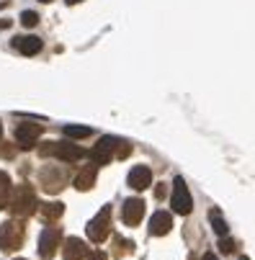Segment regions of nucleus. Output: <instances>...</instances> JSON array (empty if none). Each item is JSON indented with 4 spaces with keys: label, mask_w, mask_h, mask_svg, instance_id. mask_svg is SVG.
Segmentation results:
<instances>
[{
    "label": "nucleus",
    "mask_w": 255,
    "mask_h": 260,
    "mask_svg": "<svg viewBox=\"0 0 255 260\" xmlns=\"http://www.w3.org/2000/svg\"><path fill=\"white\" fill-rule=\"evenodd\" d=\"M242 260H247V257H242Z\"/></svg>",
    "instance_id": "obj_31"
},
{
    "label": "nucleus",
    "mask_w": 255,
    "mask_h": 260,
    "mask_svg": "<svg viewBox=\"0 0 255 260\" xmlns=\"http://www.w3.org/2000/svg\"><path fill=\"white\" fill-rule=\"evenodd\" d=\"M132 252V242L124 240V237H116V257H124Z\"/></svg>",
    "instance_id": "obj_21"
},
{
    "label": "nucleus",
    "mask_w": 255,
    "mask_h": 260,
    "mask_svg": "<svg viewBox=\"0 0 255 260\" xmlns=\"http://www.w3.org/2000/svg\"><path fill=\"white\" fill-rule=\"evenodd\" d=\"M126 183H129V188H134V191H147L152 185V170L147 165H137V168H132Z\"/></svg>",
    "instance_id": "obj_10"
},
{
    "label": "nucleus",
    "mask_w": 255,
    "mask_h": 260,
    "mask_svg": "<svg viewBox=\"0 0 255 260\" xmlns=\"http://www.w3.org/2000/svg\"><path fill=\"white\" fill-rule=\"evenodd\" d=\"M78 3H83V0H67V6H78Z\"/></svg>",
    "instance_id": "obj_27"
},
{
    "label": "nucleus",
    "mask_w": 255,
    "mask_h": 260,
    "mask_svg": "<svg viewBox=\"0 0 255 260\" xmlns=\"http://www.w3.org/2000/svg\"><path fill=\"white\" fill-rule=\"evenodd\" d=\"M36 191H34V185H28V183H21V185H16V188L11 191V201H8V206H11V211H13V216L16 219H23V216H31L34 211H36Z\"/></svg>",
    "instance_id": "obj_1"
},
{
    "label": "nucleus",
    "mask_w": 255,
    "mask_h": 260,
    "mask_svg": "<svg viewBox=\"0 0 255 260\" xmlns=\"http://www.w3.org/2000/svg\"><path fill=\"white\" fill-rule=\"evenodd\" d=\"M0 28H11V21H8V18H3V21H0Z\"/></svg>",
    "instance_id": "obj_26"
},
{
    "label": "nucleus",
    "mask_w": 255,
    "mask_h": 260,
    "mask_svg": "<svg viewBox=\"0 0 255 260\" xmlns=\"http://www.w3.org/2000/svg\"><path fill=\"white\" fill-rule=\"evenodd\" d=\"M201 260H219V257H216V255H214V252H206V255H204V257H201Z\"/></svg>",
    "instance_id": "obj_25"
},
{
    "label": "nucleus",
    "mask_w": 255,
    "mask_h": 260,
    "mask_svg": "<svg viewBox=\"0 0 255 260\" xmlns=\"http://www.w3.org/2000/svg\"><path fill=\"white\" fill-rule=\"evenodd\" d=\"M170 204H173V211L180 214V216H188L194 211V199H191V191L183 178H175L173 180V196H170Z\"/></svg>",
    "instance_id": "obj_4"
},
{
    "label": "nucleus",
    "mask_w": 255,
    "mask_h": 260,
    "mask_svg": "<svg viewBox=\"0 0 255 260\" xmlns=\"http://www.w3.org/2000/svg\"><path fill=\"white\" fill-rule=\"evenodd\" d=\"M21 23H23L26 28H34L36 23H39V13H34V11H23V13H21Z\"/></svg>",
    "instance_id": "obj_20"
},
{
    "label": "nucleus",
    "mask_w": 255,
    "mask_h": 260,
    "mask_svg": "<svg viewBox=\"0 0 255 260\" xmlns=\"http://www.w3.org/2000/svg\"><path fill=\"white\" fill-rule=\"evenodd\" d=\"M85 232H88V240H90V242L101 245V242L108 237V232H111V209L103 206V209L88 221Z\"/></svg>",
    "instance_id": "obj_3"
},
{
    "label": "nucleus",
    "mask_w": 255,
    "mask_h": 260,
    "mask_svg": "<svg viewBox=\"0 0 255 260\" xmlns=\"http://www.w3.org/2000/svg\"><path fill=\"white\" fill-rule=\"evenodd\" d=\"M95 175H98V165L95 162L80 168V173L75 175V188L78 191H90L93 185H95Z\"/></svg>",
    "instance_id": "obj_13"
},
{
    "label": "nucleus",
    "mask_w": 255,
    "mask_h": 260,
    "mask_svg": "<svg viewBox=\"0 0 255 260\" xmlns=\"http://www.w3.org/2000/svg\"><path fill=\"white\" fill-rule=\"evenodd\" d=\"M42 137V124H31V121H21L16 124V144L21 150H31Z\"/></svg>",
    "instance_id": "obj_5"
},
{
    "label": "nucleus",
    "mask_w": 255,
    "mask_h": 260,
    "mask_svg": "<svg viewBox=\"0 0 255 260\" xmlns=\"http://www.w3.org/2000/svg\"><path fill=\"white\" fill-rule=\"evenodd\" d=\"M13 47L21 52V54H26V57H34V54H39L42 52V39L39 36H16L13 39Z\"/></svg>",
    "instance_id": "obj_12"
},
{
    "label": "nucleus",
    "mask_w": 255,
    "mask_h": 260,
    "mask_svg": "<svg viewBox=\"0 0 255 260\" xmlns=\"http://www.w3.org/2000/svg\"><path fill=\"white\" fill-rule=\"evenodd\" d=\"M23 237H26V230L18 219H8L0 224V250L3 252H13L23 245Z\"/></svg>",
    "instance_id": "obj_2"
},
{
    "label": "nucleus",
    "mask_w": 255,
    "mask_h": 260,
    "mask_svg": "<svg viewBox=\"0 0 255 260\" xmlns=\"http://www.w3.org/2000/svg\"><path fill=\"white\" fill-rule=\"evenodd\" d=\"M59 242H62V230L59 227H44L42 235H39V255L44 260H49L57 252Z\"/></svg>",
    "instance_id": "obj_7"
},
{
    "label": "nucleus",
    "mask_w": 255,
    "mask_h": 260,
    "mask_svg": "<svg viewBox=\"0 0 255 260\" xmlns=\"http://www.w3.org/2000/svg\"><path fill=\"white\" fill-rule=\"evenodd\" d=\"M36 209L42 211V216L47 221H54V219H59L65 214V206L62 204H36Z\"/></svg>",
    "instance_id": "obj_17"
},
{
    "label": "nucleus",
    "mask_w": 255,
    "mask_h": 260,
    "mask_svg": "<svg viewBox=\"0 0 255 260\" xmlns=\"http://www.w3.org/2000/svg\"><path fill=\"white\" fill-rule=\"evenodd\" d=\"M52 155L57 160H62V162H78V160L85 157V150L80 144H72V142H54Z\"/></svg>",
    "instance_id": "obj_8"
},
{
    "label": "nucleus",
    "mask_w": 255,
    "mask_h": 260,
    "mask_svg": "<svg viewBox=\"0 0 255 260\" xmlns=\"http://www.w3.org/2000/svg\"><path fill=\"white\" fill-rule=\"evenodd\" d=\"M116 144H119V139H116V137H101V142L93 147V150H90L88 155H90V160H93L95 165H108V162L114 160Z\"/></svg>",
    "instance_id": "obj_6"
},
{
    "label": "nucleus",
    "mask_w": 255,
    "mask_h": 260,
    "mask_svg": "<svg viewBox=\"0 0 255 260\" xmlns=\"http://www.w3.org/2000/svg\"><path fill=\"white\" fill-rule=\"evenodd\" d=\"M88 252H90V247H88L80 237H70V240H65V247H62L65 260H85Z\"/></svg>",
    "instance_id": "obj_11"
},
{
    "label": "nucleus",
    "mask_w": 255,
    "mask_h": 260,
    "mask_svg": "<svg viewBox=\"0 0 255 260\" xmlns=\"http://www.w3.org/2000/svg\"><path fill=\"white\" fill-rule=\"evenodd\" d=\"M144 216V201L142 199H126L124 206H121V219H124V224L129 227H137L139 221Z\"/></svg>",
    "instance_id": "obj_9"
},
{
    "label": "nucleus",
    "mask_w": 255,
    "mask_h": 260,
    "mask_svg": "<svg viewBox=\"0 0 255 260\" xmlns=\"http://www.w3.org/2000/svg\"><path fill=\"white\" fill-rule=\"evenodd\" d=\"M16 260H23V257H16Z\"/></svg>",
    "instance_id": "obj_30"
},
{
    "label": "nucleus",
    "mask_w": 255,
    "mask_h": 260,
    "mask_svg": "<svg viewBox=\"0 0 255 260\" xmlns=\"http://www.w3.org/2000/svg\"><path fill=\"white\" fill-rule=\"evenodd\" d=\"M65 134L72 137V139H85V137H90V129L88 126H78V124H67Z\"/></svg>",
    "instance_id": "obj_18"
},
{
    "label": "nucleus",
    "mask_w": 255,
    "mask_h": 260,
    "mask_svg": "<svg viewBox=\"0 0 255 260\" xmlns=\"http://www.w3.org/2000/svg\"><path fill=\"white\" fill-rule=\"evenodd\" d=\"M85 260H108V257H106V252H101V250H98V252H88V257H85Z\"/></svg>",
    "instance_id": "obj_24"
},
{
    "label": "nucleus",
    "mask_w": 255,
    "mask_h": 260,
    "mask_svg": "<svg viewBox=\"0 0 255 260\" xmlns=\"http://www.w3.org/2000/svg\"><path fill=\"white\" fill-rule=\"evenodd\" d=\"M170 227H173V216H170L168 211H155V214H152V219H150V232H152L155 237L168 235Z\"/></svg>",
    "instance_id": "obj_14"
},
{
    "label": "nucleus",
    "mask_w": 255,
    "mask_h": 260,
    "mask_svg": "<svg viewBox=\"0 0 255 260\" xmlns=\"http://www.w3.org/2000/svg\"><path fill=\"white\" fill-rule=\"evenodd\" d=\"M11 191H13V185H11V175H8L6 170H0V211L8 209Z\"/></svg>",
    "instance_id": "obj_16"
},
{
    "label": "nucleus",
    "mask_w": 255,
    "mask_h": 260,
    "mask_svg": "<svg viewBox=\"0 0 255 260\" xmlns=\"http://www.w3.org/2000/svg\"><path fill=\"white\" fill-rule=\"evenodd\" d=\"M211 227L216 230V235H219V237L227 235V230H230V227H227V221L219 216V211H211Z\"/></svg>",
    "instance_id": "obj_19"
},
{
    "label": "nucleus",
    "mask_w": 255,
    "mask_h": 260,
    "mask_svg": "<svg viewBox=\"0 0 255 260\" xmlns=\"http://www.w3.org/2000/svg\"><path fill=\"white\" fill-rule=\"evenodd\" d=\"M219 250L230 255V252H235V242H232L230 237H225V235H222V240H219Z\"/></svg>",
    "instance_id": "obj_23"
},
{
    "label": "nucleus",
    "mask_w": 255,
    "mask_h": 260,
    "mask_svg": "<svg viewBox=\"0 0 255 260\" xmlns=\"http://www.w3.org/2000/svg\"><path fill=\"white\" fill-rule=\"evenodd\" d=\"M42 3H52V0H42Z\"/></svg>",
    "instance_id": "obj_29"
},
{
    "label": "nucleus",
    "mask_w": 255,
    "mask_h": 260,
    "mask_svg": "<svg viewBox=\"0 0 255 260\" xmlns=\"http://www.w3.org/2000/svg\"><path fill=\"white\" fill-rule=\"evenodd\" d=\"M62 183H65V175L57 170V168H47L42 173V185H44V191L47 193H57L62 191Z\"/></svg>",
    "instance_id": "obj_15"
},
{
    "label": "nucleus",
    "mask_w": 255,
    "mask_h": 260,
    "mask_svg": "<svg viewBox=\"0 0 255 260\" xmlns=\"http://www.w3.org/2000/svg\"><path fill=\"white\" fill-rule=\"evenodd\" d=\"M0 139H3V124H0Z\"/></svg>",
    "instance_id": "obj_28"
},
{
    "label": "nucleus",
    "mask_w": 255,
    "mask_h": 260,
    "mask_svg": "<svg viewBox=\"0 0 255 260\" xmlns=\"http://www.w3.org/2000/svg\"><path fill=\"white\" fill-rule=\"evenodd\" d=\"M129 152H132V147H129L126 142H121V139H119V144H116V152H114V157L124 160V157H129Z\"/></svg>",
    "instance_id": "obj_22"
}]
</instances>
